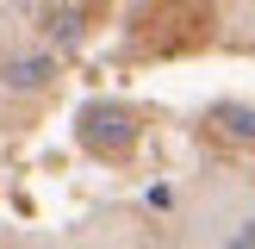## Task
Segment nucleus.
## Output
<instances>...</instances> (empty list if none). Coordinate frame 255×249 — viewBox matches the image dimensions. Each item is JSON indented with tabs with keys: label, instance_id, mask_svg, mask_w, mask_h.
Returning a JSON list of instances; mask_svg holds the SVG:
<instances>
[{
	"label": "nucleus",
	"instance_id": "39448f33",
	"mask_svg": "<svg viewBox=\"0 0 255 249\" xmlns=\"http://www.w3.org/2000/svg\"><path fill=\"white\" fill-rule=\"evenodd\" d=\"M231 249H255V218L237 224V237H231Z\"/></svg>",
	"mask_w": 255,
	"mask_h": 249
},
{
	"label": "nucleus",
	"instance_id": "7ed1b4c3",
	"mask_svg": "<svg viewBox=\"0 0 255 249\" xmlns=\"http://www.w3.org/2000/svg\"><path fill=\"white\" fill-rule=\"evenodd\" d=\"M212 119H218V131H231V137H243V143H255V106H243V100H224Z\"/></svg>",
	"mask_w": 255,
	"mask_h": 249
},
{
	"label": "nucleus",
	"instance_id": "f257e3e1",
	"mask_svg": "<svg viewBox=\"0 0 255 249\" xmlns=\"http://www.w3.org/2000/svg\"><path fill=\"white\" fill-rule=\"evenodd\" d=\"M75 137H81L94 156H125V149L137 143V119H131V106H119V100H94V106H81Z\"/></svg>",
	"mask_w": 255,
	"mask_h": 249
},
{
	"label": "nucleus",
	"instance_id": "f03ea898",
	"mask_svg": "<svg viewBox=\"0 0 255 249\" xmlns=\"http://www.w3.org/2000/svg\"><path fill=\"white\" fill-rule=\"evenodd\" d=\"M50 69H56L50 56H12L0 75H6V87H25V94H31V87H44V81H50Z\"/></svg>",
	"mask_w": 255,
	"mask_h": 249
},
{
	"label": "nucleus",
	"instance_id": "20e7f679",
	"mask_svg": "<svg viewBox=\"0 0 255 249\" xmlns=\"http://www.w3.org/2000/svg\"><path fill=\"white\" fill-rule=\"evenodd\" d=\"M50 19V37H75L81 31V12H44Z\"/></svg>",
	"mask_w": 255,
	"mask_h": 249
}]
</instances>
